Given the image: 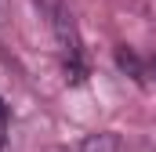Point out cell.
Masks as SVG:
<instances>
[{
	"instance_id": "6da1fadb",
	"label": "cell",
	"mask_w": 156,
	"mask_h": 152,
	"mask_svg": "<svg viewBox=\"0 0 156 152\" xmlns=\"http://www.w3.org/2000/svg\"><path fill=\"white\" fill-rule=\"evenodd\" d=\"M51 29H55V40H58V54H62V69H66V80L80 83L83 80V47H80V33L73 15L58 4L51 11Z\"/></svg>"
},
{
	"instance_id": "7a4b0ae2",
	"label": "cell",
	"mask_w": 156,
	"mask_h": 152,
	"mask_svg": "<svg viewBox=\"0 0 156 152\" xmlns=\"http://www.w3.org/2000/svg\"><path fill=\"white\" fill-rule=\"evenodd\" d=\"M80 152H116V138L113 134H91L80 145Z\"/></svg>"
},
{
	"instance_id": "3957f363",
	"label": "cell",
	"mask_w": 156,
	"mask_h": 152,
	"mask_svg": "<svg viewBox=\"0 0 156 152\" xmlns=\"http://www.w3.org/2000/svg\"><path fill=\"white\" fill-rule=\"evenodd\" d=\"M7 105H4V98H0V149H4V141H7Z\"/></svg>"
},
{
	"instance_id": "277c9868",
	"label": "cell",
	"mask_w": 156,
	"mask_h": 152,
	"mask_svg": "<svg viewBox=\"0 0 156 152\" xmlns=\"http://www.w3.org/2000/svg\"><path fill=\"white\" fill-rule=\"evenodd\" d=\"M0 4H4V0H0Z\"/></svg>"
}]
</instances>
